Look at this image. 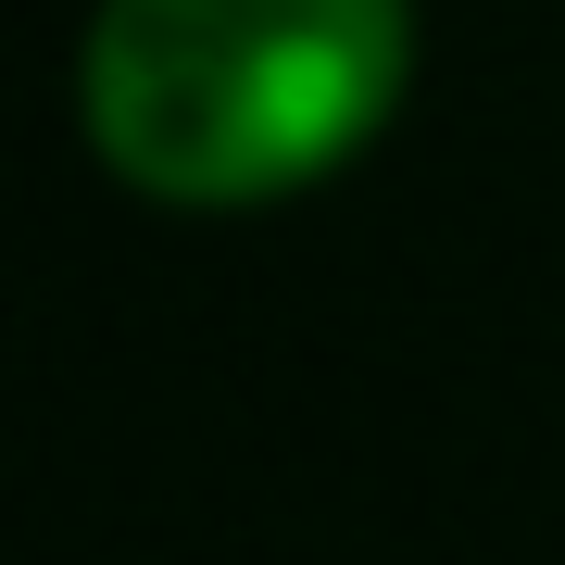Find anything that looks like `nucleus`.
<instances>
[{
  "label": "nucleus",
  "mask_w": 565,
  "mask_h": 565,
  "mask_svg": "<svg viewBox=\"0 0 565 565\" xmlns=\"http://www.w3.org/2000/svg\"><path fill=\"white\" fill-rule=\"evenodd\" d=\"M403 0H102L76 63L88 151L189 214L327 177L403 102Z\"/></svg>",
  "instance_id": "nucleus-1"
}]
</instances>
